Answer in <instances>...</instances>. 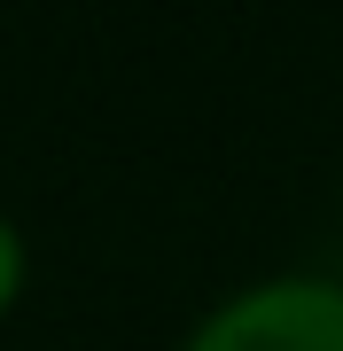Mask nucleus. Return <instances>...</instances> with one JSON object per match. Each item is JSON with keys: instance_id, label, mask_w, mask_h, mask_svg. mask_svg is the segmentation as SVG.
I'll return each instance as SVG.
<instances>
[{"instance_id": "obj_1", "label": "nucleus", "mask_w": 343, "mask_h": 351, "mask_svg": "<svg viewBox=\"0 0 343 351\" xmlns=\"http://www.w3.org/2000/svg\"><path fill=\"white\" fill-rule=\"evenodd\" d=\"M188 351H343V289L328 281H266L218 304Z\"/></svg>"}, {"instance_id": "obj_2", "label": "nucleus", "mask_w": 343, "mask_h": 351, "mask_svg": "<svg viewBox=\"0 0 343 351\" xmlns=\"http://www.w3.org/2000/svg\"><path fill=\"white\" fill-rule=\"evenodd\" d=\"M16 274H24V250H16V234H8V219H0V304L16 297Z\"/></svg>"}]
</instances>
